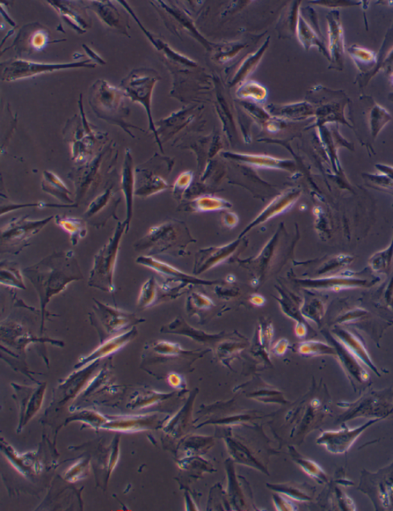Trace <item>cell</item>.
Wrapping results in <instances>:
<instances>
[{
    "label": "cell",
    "instance_id": "6da1fadb",
    "mask_svg": "<svg viewBox=\"0 0 393 511\" xmlns=\"http://www.w3.org/2000/svg\"><path fill=\"white\" fill-rule=\"evenodd\" d=\"M23 272L39 296L42 333L51 299L62 293L72 283L83 280L84 276L72 251H55Z\"/></svg>",
    "mask_w": 393,
    "mask_h": 511
},
{
    "label": "cell",
    "instance_id": "7a4b0ae2",
    "mask_svg": "<svg viewBox=\"0 0 393 511\" xmlns=\"http://www.w3.org/2000/svg\"><path fill=\"white\" fill-rule=\"evenodd\" d=\"M118 155V154H117ZM114 155L111 144L103 148L89 162L79 165L69 174V178L74 183L75 203H85L96 194L109 175L115 172L114 166L118 156Z\"/></svg>",
    "mask_w": 393,
    "mask_h": 511
},
{
    "label": "cell",
    "instance_id": "3957f363",
    "mask_svg": "<svg viewBox=\"0 0 393 511\" xmlns=\"http://www.w3.org/2000/svg\"><path fill=\"white\" fill-rule=\"evenodd\" d=\"M128 230L125 221H119L107 244L94 255L88 280L89 287L108 294L115 293L114 277L116 265L123 235Z\"/></svg>",
    "mask_w": 393,
    "mask_h": 511
},
{
    "label": "cell",
    "instance_id": "277c9868",
    "mask_svg": "<svg viewBox=\"0 0 393 511\" xmlns=\"http://www.w3.org/2000/svg\"><path fill=\"white\" fill-rule=\"evenodd\" d=\"M92 310L89 313L90 323L97 330L101 341L115 337L144 324L147 319L93 299Z\"/></svg>",
    "mask_w": 393,
    "mask_h": 511
},
{
    "label": "cell",
    "instance_id": "5b68a950",
    "mask_svg": "<svg viewBox=\"0 0 393 511\" xmlns=\"http://www.w3.org/2000/svg\"><path fill=\"white\" fill-rule=\"evenodd\" d=\"M54 217L50 216L35 220L28 216H22L12 219L1 228V253L19 254Z\"/></svg>",
    "mask_w": 393,
    "mask_h": 511
},
{
    "label": "cell",
    "instance_id": "8992f818",
    "mask_svg": "<svg viewBox=\"0 0 393 511\" xmlns=\"http://www.w3.org/2000/svg\"><path fill=\"white\" fill-rule=\"evenodd\" d=\"M92 126L83 115L82 119H76L69 122L67 129V138L71 143L72 159L77 165L89 162L97 155L93 151L99 149V145L105 144V135L94 131Z\"/></svg>",
    "mask_w": 393,
    "mask_h": 511
},
{
    "label": "cell",
    "instance_id": "52a82bcc",
    "mask_svg": "<svg viewBox=\"0 0 393 511\" xmlns=\"http://www.w3.org/2000/svg\"><path fill=\"white\" fill-rule=\"evenodd\" d=\"M96 85L90 102L94 112L99 118L120 126L129 134L127 128L135 127L126 122L128 110L122 107L119 92L106 82H98Z\"/></svg>",
    "mask_w": 393,
    "mask_h": 511
},
{
    "label": "cell",
    "instance_id": "ba28073f",
    "mask_svg": "<svg viewBox=\"0 0 393 511\" xmlns=\"http://www.w3.org/2000/svg\"><path fill=\"white\" fill-rule=\"evenodd\" d=\"M179 246L178 226L171 222L151 228L147 235L134 244L136 251L151 257L173 253Z\"/></svg>",
    "mask_w": 393,
    "mask_h": 511
},
{
    "label": "cell",
    "instance_id": "9c48e42d",
    "mask_svg": "<svg viewBox=\"0 0 393 511\" xmlns=\"http://www.w3.org/2000/svg\"><path fill=\"white\" fill-rule=\"evenodd\" d=\"M112 181H109L103 192L90 203L83 215L84 220L97 229L105 227L109 219H118L116 212L122 196L119 194L120 188L116 189Z\"/></svg>",
    "mask_w": 393,
    "mask_h": 511
},
{
    "label": "cell",
    "instance_id": "30bf717a",
    "mask_svg": "<svg viewBox=\"0 0 393 511\" xmlns=\"http://www.w3.org/2000/svg\"><path fill=\"white\" fill-rule=\"evenodd\" d=\"M155 78L150 76L148 70L144 69L133 71L122 81V86L128 96L133 101H140L147 108L149 117L150 128L156 135L154 124H153L150 111V96ZM157 137V135H156Z\"/></svg>",
    "mask_w": 393,
    "mask_h": 511
},
{
    "label": "cell",
    "instance_id": "8fae6325",
    "mask_svg": "<svg viewBox=\"0 0 393 511\" xmlns=\"http://www.w3.org/2000/svg\"><path fill=\"white\" fill-rule=\"evenodd\" d=\"M135 262L137 265L147 267L158 275L162 276L166 280V283L164 284L172 289H173L172 287V283H173L206 285V286L217 283L215 281H205L196 278L195 276L187 275L178 269L167 265L165 262L160 261L155 258V257H151V255H142L136 259Z\"/></svg>",
    "mask_w": 393,
    "mask_h": 511
},
{
    "label": "cell",
    "instance_id": "7c38bea8",
    "mask_svg": "<svg viewBox=\"0 0 393 511\" xmlns=\"http://www.w3.org/2000/svg\"><path fill=\"white\" fill-rule=\"evenodd\" d=\"M376 421H370L358 428H345L338 432H326L318 437L317 444L324 445L333 454H343L351 447L358 437Z\"/></svg>",
    "mask_w": 393,
    "mask_h": 511
},
{
    "label": "cell",
    "instance_id": "4fadbf2b",
    "mask_svg": "<svg viewBox=\"0 0 393 511\" xmlns=\"http://www.w3.org/2000/svg\"><path fill=\"white\" fill-rule=\"evenodd\" d=\"M87 62H88L69 65H43L23 60H16L6 65L3 73V79L6 80V81H15V80L32 77L36 74L38 75L42 72H53L55 69L85 67V65L91 67V65H87Z\"/></svg>",
    "mask_w": 393,
    "mask_h": 511
},
{
    "label": "cell",
    "instance_id": "5bb4252c",
    "mask_svg": "<svg viewBox=\"0 0 393 511\" xmlns=\"http://www.w3.org/2000/svg\"><path fill=\"white\" fill-rule=\"evenodd\" d=\"M135 195L137 198L147 199L161 193L167 188L165 181L153 171L151 160L147 164L137 166L135 169Z\"/></svg>",
    "mask_w": 393,
    "mask_h": 511
},
{
    "label": "cell",
    "instance_id": "9a60e30c",
    "mask_svg": "<svg viewBox=\"0 0 393 511\" xmlns=\"http://www.w3.org/2000/svg\"><path fill=\"white\" fill-rule=\"evenodd\" d=\"M120 190L125 198L126 206V223L129 229L133 217L134 198L135 196V169L132 154L126 149L125 160L122 167Z\"/></svg>",
    "mask_w": 393,
    "mask_h": 511
},
{
    "label": "cell",
    "instance_id": "2e32d148",
    "mask_svg": "<svg viewBox=\"0 0 393 511\" xmlns=\"http://www.w3.org/2000/svg\"><path fill=\"white\" fill-rule=\"evenodd\" d=\"M137 335L136 326L131 328V330L115 335L108 339L103 343L97 349L90 355L84 358L78 362L76 368L83 367L86 364L101 359V358L110 355L128 344V342L134 340Z\"/></svg>",
    "mask_w": 393,
    "mask_h": 511
},
{
    "label": "cell",
    "instance_id": "e0dca14e",
    "mask_svg": "<svg viewBox=\"0 0 393 511\" xmlns=\"http://www.w3.org/2000/svg\"><path fill=\"white\" fill-rule=\"evenodd\" d=\"M239 240L220 247H212L200 252L199 258L196 262L194 272L199 274L220 265L237 250Z\"/></svg>",
    "mask_w": 393,
    "mask_h": 511
},
{
    "label": "cell",
    "instance_id": "ac0fdd59",
    "mask_svg": "<svg viewBox=\"0 0 393 511\" xmlns=\"http://www.w3.org/2000/svg\"><path fill=\"white\" fill-rule=\"evenodd\" d=\"M41 187L42 192L53 196L64 206L78 207L75 200L72 199L70 190L55 173L49 171L43 172Z\"/></svg>",
    "mask_w": 393,
    "mask_h": 511
},
{
    "label": "cell",
    "instance_id": "d6986e66",
    "mask_svg": "<svg viewBox=\"0 0 393 511\" xmlns=\"http://www.w3.org/2000/svg\"><path fill=\"white\" fill-rule=\"evenodd\" d=\"M332 342L333 347L336 349L337 355L349 378L364 383L368 380L367 372L359 364V360L346 347L342 344L339 340L333 339L331 335L328 337Z\"/></svg>",
    "mask_w": 393,
    "mask_h": 511
},
{
    "label": "cell",
    "instance_id": "ffe728a7",
    "mask_svg": "<svg viewBox=\"0 0 393 511\" xmlns=\"http://www.w3.org/2000/svg\"><path fill=\"white\" fill-rule=\"evenodd\" d=\"M169 298L154 276L145 281L137 301V308L141 311L149 309Z\"/></svg>",
    "mask_w": 393,
    "mask_h": 511
},
{
    "label": "cell",
    "instance_id": "44dd1931",
    "mask_svg": "<svg viewBox=\"0 0 393 511\" xmlns=\"http://www.w3.org/2000/svg\"><path fill=\"white\" fill-rule=\"evenodd\" d=\"M296 196L297 194L295 193V191L287 192L278 196L270 206L264 210L263 212L256 218V221H253L250 225L247 226V228L240 235V238H242L247 232L253 228L256 227L260 223L262 224L268 221L269 219L287 210L290 206H293V203L296 201Z\"/></svg>",
    "mask_w": 393,
    "mask_h": 511
},
{
    "label": "cell",
    "instance_id": "7402d4cb",
    "mask_svg": "<svg viewBox=\"0 0 393 511\" xmlns=\"http://www.w3.org/2000/svg\"><path fill=\"white\" fill-rule=\"evenodd\" d=\"M335 337L344 344L349 352H351L358 359L367 365L370 369H372L378 374V370L374 366L372 360H370L369 354L362 342L356 337L355 335L341 328H337L333 331Z\"/></svg>",
    "mask_w": 393,
    "mask_h": 511
},
{
    "label": "cell",
    "instance_id": "603a6c76",
    "mask_svg": "<svg viewBox=\"0 0 393 511\" xmlns=\"http://www.w3.org/2000/svg\"><path fill=\"white\" fill-rule=\"evenodd\" d=\"M55 222L62 230L69 233L70 243L74 246H77L88 233V223L84 219L58 215L55 216Z\"/></svg>",
    "mask_w": 393,
    "mask_h": 511
},
{
    "label": "cell",
    "instance_id": "cb8c5ba5",
    "mask_svg": "<svg viewBox=\"0 0 393 511\" xmlns=\"http://www.w3.org/2000/svg\"><path fill=\"white\" fill-rule=\"evenodd\" d=\"M0 269H1L0 283L2 286L12 290H26L24 272L21 271L16 262L8 260H3Z\"/></svg>",
    "mask_w": 393,
    "mask_h": 511
},
{
    "label": "cell",
    "instance_id": "d4e9b609",
    "mask_svg": "<svg viewBox=\"0 0 393 511\" xmlns=\"http://www.w3.org/2000/svg\"><path fill=\"white\" fill-rule=\"evenodd\" d=\"M298 353L303 355H336L337 351L333 346L319 341H303L299 343Z\"/></svg>",
    "mask_w": 393,
    "mask_h": 511
},
{
    "label": "cell",
    "instance_id": "484cf974",
    "mask_svg": "<svg viewBox=\"0 0 393 511\" xmlns=\"http://www.w3.org/2000/svg\"><path fill=\"white\" fill-rule=\"evenodd\" d=\"M283 312L290 319L296 321V324H306L305 319L302 316L301 308L302 304L300 303L296 297L281 296L278 299Z\"/></svg>",
    "mask_w": 393,
    "mask_h": 511
},
{
    "label": "cell",
    "instance_id": "4316f807",
    "mask_svg": "<svg viewBox=\"0 0 393 511\" xmlns=\"http://www.w3.org/2000/svg\"><path fill=\"white\" fill-rule=\"evenodd\" d=\"M301 311L305 319H310L318 324L324 315V305L319 299H312L310 301H303Z\"/></svg>",
    "mask_w": 393,
    "mask_h": 511
},
{
    "label": "cell",
    "instance_id": "83f0119b",
    "mask_svg": "<svg viewBox=\"0 0 393 511\" xmlns=\"http://www.w3.org/2000/svg\"><path fill=\"white\" fill-rule=\"evenodd\" d=\"M93 4L94 11L98 12L100 17L103 19L107 24L113 27L121 29L122 26L120 24L121 15L117 10L111 4Z\"/></svg>",
    "mask_w": 393,
    "mask_h": 511
},
{
    "label": "cell",
    "instance_id": "f1b7e54d",
    "mask_svg": "<svg viewBox=\"0 0 393 511\" xmlns=\"http://www.w3.org/2000/svg\"><path fill=\"white\" fill-rule=\"evenodd\" d=\"M267 487H270L271 490L286 496L287 498L296 501H308L310 500L309 496L301 490L294 485L288 484H281V485H267Z\"/></svg>",
    "mask_w": 393,
    "mask_h": 511
},
{
    "label": "cell",
    "instance_id": "f546056e",
    "mask_svg": "<svg viewBox=\"0 0 393 511\" xmlns=\"http://www.w3.org/2000/svg\"><path fill=\"white\" fill-rule=\"evenodd\" d=\"M294 461L298 465L301 467L302 470L308 476L315 480H318L319 483H324L326 480V476L324 471L320 467L310 460L306 459L300 457H294Z\"/></svg>",
    "mask_w": 393,
    "mask_h": 511
},
{
    "label": "cell",
    "instance_id": "4dcf8cb0",
    "mask_svg": "<svg viewBox=\"0 0 393 511\" xmlns=\"http://www.w3.org/2000/svg\"><path fill=\"white\" fill-rule=\"evenodd\" d=\"M153 351L163 356H178L185 353L183 349L178 343L158 341L152 346Z\"/></svg>",
    "mask_w": 393,
    "mask_h": 511
},
{
    "label": "cell",
    "instance_id": "1f68e13d",
    "mask_svg": "<svg viewBox=\"0 0 393 511\" xmlns=\"http://www.w3.org/2000/svg\"><path fill=\"white\" fill-rule=\"evenodd\" d=\"M188 301L199 310H209L215 305L214 301L209 297L198 293L192 294L188 298Z\"/></svg>",
    "mask_w": 393,
    "mask_h": 511
},
{
    "label": "cell",
    "instance_id": "d6a6232c",
    "mask_svg": "<svg viewBox=\"0 0 393 511\" xmlns=\"http://www.w3.org/2000/svg\"><path fill=\"white\" fill-rule=\"evenodd\" d=\"M274 502L276 510H296L294 503L288 500L285 495L278 494L274 495Z\"/></svg>",
    "mask_w": 393,
    "mask_h": 511
},
{
    "label": "cell",
    "instance_id": "836d02e7",
    "mask_svg": "<svg viewBox=\"0 0 393 511\" xmlns=\"http://www.w3.org/2000/svg\"><path fill=\"white\" fill-rule=\"evenodd\" d=\"M228 203L224 202L219 199H208L206 198L202 199L201 200V202L199 201L198 204L199 208H207L206 210H208V208H210V210H219L222 208H225V207L230 208L229 206H227Z\"/></svg>",
    "mask_w": 393,
    "mask_h": 511
},
{
    "label": "cell",
    "instance_id": "e575fe53",
    "mask_svg": "<svg viewBox=\"0 0 393 511\" xmlns=\"http://www.w3.org/2000/svg\"><path fill=\"white\" fill-rule=\"evenodd\" d=\"M274 335V327L271 323L265 326H260V340L262 344H267V346L271 345Z\"/></svg>",
    "mask_w": 393,
    "mask_h": 511
},
{
    "label": "cell",
    "instance_id": "d590c367",
    "mask_svg": "<svg viewBox=\"0 0 393 511\" xmlns=\"http://www.w3.org/2000/svg\"><path fill=\"white\" fill-rule=\"evenodd\" d=\"M167 382H169V385L172 386L173 388L177 389H184L186 386L184 378L180 375L174 374V372H172V374L167 376Z\"/></svg>",
    "mask_w": 393,
    "mask_h": 511
},
{
    "label": "cell",
    "instance_id": "8d00e7d4",
    "mask_svg": "<svg viewBox=\"0 0 393 511\" xmlns=\"http://www.w3.org/2000/svg\"><path fill=\"white\" fill-rule=\"evenodd\" d=\"M290 346V342L287 339H281L276 342L272 349L273 353L278 356L285 355Z\"/></svg>",
    "mask_w": 393,
    "mask_h": 511
},
{
    "label": "cell",
    "instance_id": "74e56055",
    "mask_svg": "<svg viewBox=\"0 0 393 511\" xmlns=\"http://www.w3.org/2000/svg\"><path fill=\"white\" fill-rule=\"evenodd\" d=\"M294 332L298 338H304L308 334V328L306 324H297L295 326Z\"/></svg>",
    "mask_w": 393,
    "mask_h": 511
},
{
    "label": "cell",
    "instance_id": "f35d334b",
    "mask_svg": "<svg viewBox=\"0 0 393 511\" xmlns=\"http://www.w3.org/2000/svg\"><path fill=\"white\" fill-rule=\"evenodd\" d=\"M250 303L256 306H263L266 303V299L263 296H261L260 294H253L251 296L249 299Z\"/></svg>",
    "mask_w": 393,
    "mask_h": 511
}]
</instances>
